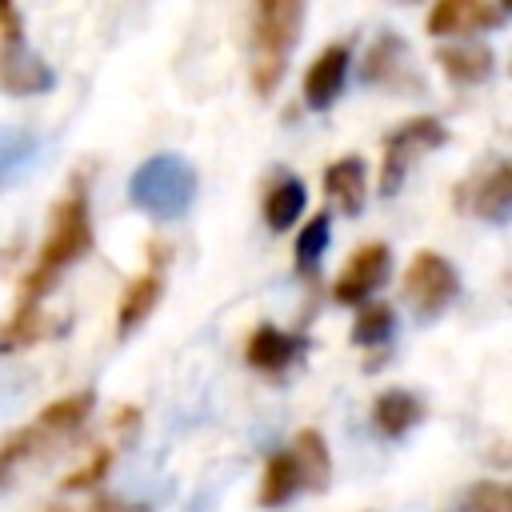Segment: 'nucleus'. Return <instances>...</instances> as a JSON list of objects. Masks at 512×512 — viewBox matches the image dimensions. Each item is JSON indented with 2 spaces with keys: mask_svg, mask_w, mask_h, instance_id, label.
I'll list each match as a JSON object with an SVG mask.
<instances>
[{
  "mask_svg": "<svg viewBox=\"0 0 512 512\" xmlns=\"http://www.w3.org/2000/svg\"><path fill=\"white\" fill-rule=\"evenodd\" d=\"M92 248V216H88V200L84 192H72L64 200H56L52 216H48V236L40 244V256L32 264V272L20 280V296H16V316H40V300L48 296V288L56 284V276L76 264L84 252Z\"/></svg>",
  "mask_w": 512,
  "mask_h": 512,
  "instance_id": "obj_1",
  "label": "nucleus"
},
{
  "mask_svg": "<svg viewBox=\"0 0 512 512\" xmlns=\"http://www.w3.org/2000/svg\"><path fill=\"white\" fill-rule=\"evenodd\" d=\"M304 24V0H252L248 20V80L256 96H272Z\"/></svg>",
  "mask_w": 512,
  "mask_h": 512,
  "instance_id": "obj_2",
  "label": "nucleus"
},
{
  "mask_svg": "<svg viewBox=\"0 0 512 512\" xmlns=\"http://www.w3.org/2000/svg\"><path fill=\"white\" fill-rule=\"evenodd\" d=\"M192 192H196V172L176 152L148 156L128 180V200L152 220H180L192 204Z\"/></svg>",
  "mask_w": 512,
  "mask_h": 512,
  "instance_id": "obj_3",
  "label": "nucleus"
},
{
  "mask_svg": "<svg viewBox=\"0 0 512 512\" xmlns=\"http://www.w3.org/2000/svg\"><path fill=\"white\" fill-rule=\"evenodd\" d=\"M448 140V132H444V124L436 120V116H416V120H404L388 140H384V160H380V192L384 196H392L400 184H404V176H408V168H412V160L416 156H424V152H432V148H440Z\"/></svg>",
  "mask_w": 512,
  "mask_h": 512,
  "instance_id": "obj_4",
  "label": "nucleus"
},
{
  "mask_svg": "<svg viewBox=\"0 0 512 512\" xmlns=\"http://www.w3.org/2000/svg\"><path fill=\"white\" fill-rule=\"evenodd\" d=\"M456 288H460L456 268L440 252H432V248L416 252L412 264L404 268V296H408V304L416 308L420 320L440 316L456 300Z\"/></svg>",
  "mask_w": 512,
  "mask_h": 512,
  "instance_id": "obj_5",
  "label": "nucleus"
},
{
  "mask_svg": "<svg viewBox=\"0 0 512 512\" xmlns=\"http://www.w3.org/2000/svg\"><path fill=\"white\" fill-rule=\"evenodd\" d=\"M456 204L480 220H492V224H504L508 220V208H512V168L504 160H496L488 172H480L472 184H460L456 192Z\"/></svg>",
  "mask_w": 512,
  "mask_h": 512,
  "instance_id": "obj_6",
  "label": "nucleus"
},
{
  "mask_svg": "<svg viewBox=\"0 0 512 512\" xmlns=\"http://www.w3.org/2000/svg\"><path fill=\"white\" fill-rule=\"evenodd\" d=\"M384 276H388V244H376V240L360 244L352 252V260L340 268L332 296H336V304H360L384 284Z\"/></svg>",
  "mask_w": 512,
  "mask_h": 512,
  "instance_id": "obj_7",
  "label": "nucleus"
},
{
  "mask_svg": "<svg viewBox=\"0 0 512 512\" xmlns=\"http://www.w3.org/2000/svg\"><path fill=\"white\" fill-rule=\"evenodd\" d=\"M500 20H504V12L492 0H436L432 12H428V32L444 40V36L496 28Z\"/></svg>",
  "mask_w": 512,
  "mask_h": 512,
  "instance_id": "obj_8",
  "label": "nucleus"
},
{
  "mask_svg": "<svg viewBox=\"0 0 512 512\" xmlns=\"http://www.w3.org/2000/svg\"><path fill=\"white\" fill-rule=\"evenodd\" d=\"M348 64H352L348 44H328L304 72V104L308 108H328L340 96L344 80H348Z\"/></svg>",
  "mask_w": 512,
  "mask_h": 512,
  "instance_id": "obj_9",
  "label": "nucleus"
},
{
  "mask_svg": "<svg viewBox=\"0 0 512 512\" xmlns=\"http://www.w3.org/2000/svg\"><path fill=\"white\" fill-rule=\"evenodd\" d=\"M52 84L56 76L36 52H28L24 44L0 48V88H8L12 96H36V92H48Z\"/></svg>",
  "mask_w": 512,
  "mask_h": 512,
  "instance_id": "obj_10",
  "label": "nucleus"
},
{
  "mask_svg": "<svg viewBox=\"0 0 512 512\" xmlns=\"http://www.w3.org/2000/svg\"><path fill=\"white\" fill-rule=\"evenodd\" d=\"M160 292H164V276H160V268H156V264H152L148 272L132 276V280L124 284V292H120L116 332H120V336H128L132 328H140V324L148 320V312L160 304Z\"/></svg>",
  "mask_w": 512,
  "mask_h": 512,
  "instance_id": "obj_11",
  "label": "nucleus"
},
{
  "mask_svg": "<svg viewBox=\"0 0 512 512\" xmlns=\"http://www.w3.org/2000/svg\"><path fill=\"white\" fill-rule=\"evenodd\" d=\"M296 352H300V340L288 336V332H280V328H272V324H260V328L248 336V344H244V360H248L252 368H260V372H280V368H288V364L296 360Z\"/></svg>",
  "mask_w": 512,
  "mask_h": 512,
  "instance_id": "obj_12",
  "label": "nucleus"
},
{
  "mask_svg": "<svg viewBox=\"0 0 512 512\" xmlns=\"http://www.w3.org/2000/svg\"><path fill=\"white\" fill-rule=\"evenodd\" d=\"M408 76V52H404V40L396 32H384L368 60H364V80L368 84H384V88H400Z\"/></svg>",
  "mask_w": 512,
  "mask_h": 512,
  "instance_id": "obj_13",
  "label": "nucleus"
},
{
  "mask_svg": "<svg viewBox=\"0 0 512 512\" xmlns=\"http://www.w3.org/2000/svg\"><path fill=\"white\" fill-rule=\"evenodd\" d=\"M364 160L360 156H344V160H336V164H328V172H324V192L332 196V204L340 208V212H360V204H364Z\"/></svg>",
  "mask_w": 512,
  "mask_h": 512,
  "instance_id": "obj_14",
  "label": "nucleus"
},
{
  "mask_svg": "<svg viewBox=\"0 0 512 512\" xmlns=\"http://www.w3.org/2000/svg\"><path fill=\"white\" fill-rule=\"evenodd\" d=\"M300 488H304V480H300L296 456H292L288 448H284V452H272L268 464H264V480H260V504H264V508H280V504H288Z\"/></svg>",
  "mask_w": 512,
  "mask_h": 512,
  "instance_id": "obj_15",
  "label": "nucleus"
},
{
  "mask_svg": "<svg viewBox=\"0 0 512 512\" xmlns=\"http://www.w3.org/2000/svg\"><path fill=\"white\" fill-rule=\"evenodd\" d=\"M420 400L412 396V392H404V388H392V392H380L376 396V404H372V424L384 432V436H404L416 420H420Z\"/></svg>",
  "mask_w": 512,
  "mask_h": 512,
  "instance_id": "obj_16",
  "label": "nucleus"
},
{
  "mask_svg": "<svg viewBox=\"0 0 512 512\" xmlns=\"http://www.w3.org/2000/svg\"><path fill=\"white\" fill-rule=\"evenodd\" d=\"M92 412V392H72V396H60V400H52L40 416H36V424L28 428V436L36 440V436H60V432H72V428H80L84 424V416Z\"/></svg>",
  "mask_w": 512,
  "mask_h": 512,
  "instance_id": "obj_17",
  "label": "nucleus"
},
{
  "mask_svg": "<svg viewBox=\"0 0 512 512\" xmlns=\"http://www.w3.org/2000/svg\"><path fill=\"white\" fill-rule=\"evenodd\" d=\"M304 200H308V192H304L300 176H280L268 188V196H264V220H268V228L272 232H284L288 224H296V216L304 212Z\"/></svg>",
  "mask_w": 512,
  "mask_h": 512,
  "instance_id": "obj_18",
  "label": "nucleus"
},
{
  "mask_svg": "<svg viewBox=\"0 0 512 512\" xmlns=\"http://www.w3.org/2000/svg\"><path fill=\"white\" fill-rule=\"evenodd\" d=\"M436 64L444 68V76H452L456 84H480L492 72V52L484 44H464V48H440Z\"/></svg>",
  "mask_w": 512,
  "mask_h": 512,
  "instance_id": "obj_19",
  "label": "nucleus"
},
{
  "mask_svg": "<svg viewBox=\"0 0 512 512\" xmlns=\"http://www.w3.org/2000/svg\"><path fill=\"white\" fill-rule=\"evenodd\" d=\"M300 464V480L304 488H324L328 484V444L316 428H300L296 432V444L288 448Z\"/></svg>",
  "mask_w": 512,
  "mask_h": 512,
  "instance_id": "obj_20",
  "label": "nucleus"
},
{
  "mask_svg": "<svg viewBox=\"0 0 512 512\" xmlns=\"http://www.w3.org/2000/svg\"><path fill=\"white\" fill-rule=\"evenodd\" d=\"M448 512H512V488L500 480H476L456 492Z\"/></svg>",
  "mask_w": 512,
  "mask_h": 512,
  "instance_id": "obj_21",
  "label": "nucleus"
},
{
  "mask_svg": "<svg viewBox=\"0 0 512 512\" xmlns=\"http://www.w3.org/2000/svg\"><path fill=\"white\" fill-rule=\"evenodd\" d=\"M328 236H332L328 212L312 216V220L300 228V236H296V268H300V272H312V268L320 264V256H324V248H328Z\"/></svg>",
  "mask_w": 512,
  "mask_h": 512,
  "instance_id": "obj_22",
  "label": "nucleus"
},
{
  "mask_svg": "<svg viewBox=\"0 0 512 512\" xmlns=\"http://www.w3.org/2000/svg\"><path fill=\"white\" fill-rule=\"evenodd\" d=\"M392 324L396 320H392L388 304H368V308H360V316L352 324V340L364 344V348H376V344H384L392 336Z\"/></svg>",
  "mask_w": 512,
  "mask_h": 512,
  "instance_id": "obj_23",
  "label": "nucleus"
},
{
  "mask_svg": "<svg viewBox=\"0 0 512 512\" xmlns=\"http://www.w3.org/2000/svg\"><path fill=\"white\" fill-rule=\"evenodd\" d=\"M28 160H32V140L16 128H0V180H8Z\"/></svg>",
  "mask_w": 512,
  "mask_h": 512,
  "instance_id": "obj_24",
  "label": "nucleus"
},
{
  "mask_svg": "<svg viewBox=\"0 0 512 512\" xmlns=\"http://www.w3.org/2000/svg\"><path fill=\"white\" fill-rule=\"evenodd\" d=\"M108 460H112V452H108V448H100V452H96V456H92V460H88L80 472L64 476V484H60V488H68V492H72V488H92V484H96V480L108 472Z\"/></svg>",
  "mask_w": 512,
  "mask_h": 512,
  "instance_id": "obj_25",
  "label": "nucleus"
},
{
  "mask_svg": "<svg viewBox=\"0 0 512 512\" xmlns=\"http://www.w3.org/2000/svg\"><path fill=\"white\" fill-rule=\"evenodd\" d=\"M24 44V20L16 12V0H0V48Z\"/></svg>",
  "mask_w": 512,
  "mask_h": 512,
  "instance_id": "obj_26",
  "label": "nucleus"
},
{
  "mask_svg": "<svg viewBox=\"0 0 512 512\" xmlns=\"http://www.w3.org/2000/svg\"><path fill=\"white\" fill-rule=\"evenodd\" d=\"M28 448H32V436H28V428H24V432H16V436H12V440L0 448V476H4V468H8V464L20 456V452H28Z\"/></svg>",
  "mask_w": 512,
  "mask_h": 512,
  "instance_id": "obj_27",
  "label": "nucleus"
},
{
  "mask_svg": "<svg viewBox=\"0 0 512 512\" xmlns=\"http://www.w3.org/2000/svg\"><path fill=\"white\" fill-rule=\"evenodd\" d=\"M88 512H132V508H128L124 500H116V496H96Z\"/></svg>",
  "mask_w": 512,
  "mask_h": 512,
  "instance_id": "obj_28",
  "label": "nucleus"
},
{
  "mask_svg": "<svg viewBox=\"0 0 512 512\" xmlns=\"http://www.w3.org/2000/svg\"><path fill=\"white\" fill-rule=\"evenodd\" d=\"M52 512H64V508H52Z\"/></svg>",
  "mask_w": 512,
  "mask_h": 512,
  "instance_id": "obj_29",
  "label": "nucleus"
}]
</instances>
